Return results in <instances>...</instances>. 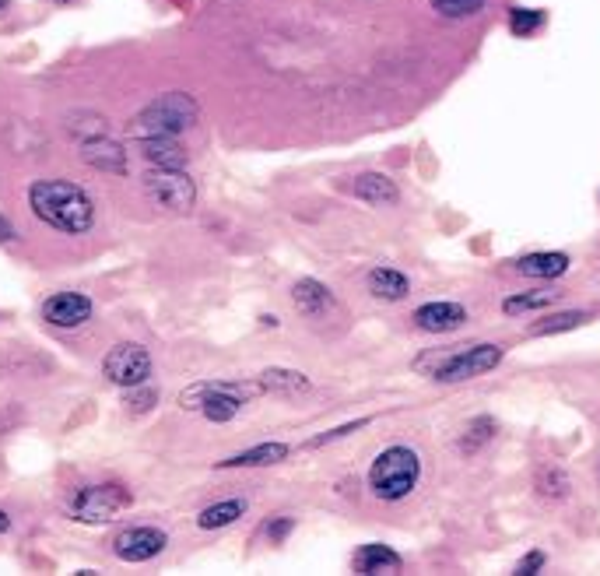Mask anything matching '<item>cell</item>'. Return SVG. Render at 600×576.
Masks as SVG:
<instances>
[{"instance_id":"21","label":"cell","mask_w":600,"mask_h":576,"mask_svg":"<svg viewBox=\"0 0 600 576\" xmlns=\"http://www.w3.org/2000/svg\"><path fill=\"white\" fill-rule=\"evenodd\" d=\"M260 387L271 390V394H306L309 380L302 373H295V369H264Z\"/></svg>"},{"instance_id":"20","label":"cell","mask_w":600,"mask_h":576,"mask_svg":"<svg viewBox=\"0 0 600 576\" xmlns=\"http://www.w3.org/2000/svg\"><path fill=\"white\" fill-rule=\"evenodd\" d=\"M243 513H246V499H225V503H215V506H208V510H200L197 527L200 531H218V527L236 524Z\"/></svg>"},{"instance_id":"31","label":"cell","mask_w":600,"mask_h":576,"mask_svg":"<svg viewBox=\"0 0 600 576\" xmlns=\"http://www.w3.org/2000/svg\"><path fill=\"white\" fill-rule=\"evenodd\" d=\"M4 531H11V517H8L4 510H0V534H4Z\"/></svg>"},{"instance_id":"26","label":"cell","mask_w":600,"mask_h":576,"mask_svg":"<svg viewBox=\"0 0 600 576\" xmlns=\"http://www.w3.org/2000/svg\"><path fill=\"white\" fill-rule=\"evenodd\" d=\"M362 425H369V418H355V422H348V425H337V429H330V432H323V436H316V440H309V447H323V443H330V440L351 436V432L362 429Z\"/></svg>"},{"instance_id":"10","label":"cell","mask_w":600,"mask_h":576,"mask_svg":"<svg viewBox=\"0 0 600 576\" xmlns=\"http://www.w3.org/2000/svg\"><path fill=\"white\" fill-rule=\"evenodd\" d=\"M165 545H169V538H165V531H158V527H130V531L116 534L113 552L116 559L123 562H148L155 559V555H162Z\"/></svg>"},{"instance_id":"9","label":"cell","mask_w":600,"mask_h":576,"mask_svg":"<svg viewBox=\"0 0 600 576\" xmlns=\"http://www.w3.org/2000/svg\"><path fill=\"white\" fill-rule=\"evenodd\" d=\"M92 313H95L92 299L81 296V292H57V296H50L43 303V320L60 327V331H74V327L88 324Z\"/></svg>"},{"instance_id":"2","label":"cell","mask_w":600,"mask_h":576,"mask_svg":"<svg viewBox=\"0 0 600 576\" xmlns=\"http://www.w3.org/2000/svg\"><path fill=\"white\" fill-rule=\"evenodd\" d=\"M422 475V461L411 447H386L383 454L372 461L369 468V489L383 503H397V499L411 496Z\"/></svg>"},{"instance_id":"29","label":"cell","mask_w":600,"mask_h":576,"mask_svg":"<svg viewBox=\"0 0 600 576\" xmlns=\"http://www.w3.org/2000/svg\"><path fill=\"white\" fill-rule=\"evenodd\" d=\"M292 527H295V524H292V517H285V520H274V524L267 527V531H271V538H274V541H281L288 531H292Z\"/></svg>"},{"instance_id":"11","label":"cell","mask_w":600,"mask_h":576,"mask_svg":"<svg viewBox=\"0 0 600 576\" xmlns=\"http://www.w3.org/2000/svg\"><path fill=\"white\" fill-rule=\"evenodd\" d=\"M81 159L88 162L92 169H99V173H113V176H123L127 173V152H123L120 144L109 141V137H88V141H81Z\"/></svg>"},{"instance_id":"5","label":"cell","mask_w":600,"mask_h":576,"mask_svg":"<svg viewBox=\"0 0 600 576\" xmlns=\"http://www.w3.org/2000/svg\"><path fill=\"white\" fill-rule=\"evenodd\" d=\"M130 506V492L123 489V485L116 482H102V485H88V489H81L78 496H74V520H81V524H109V520H116L123 510Z\"/></svg>"},{"instance_id":"18","label":"cell","mask_w":600,"mask_h":576,"mask_svg":"<svg viewBox=\"0 0 600 576\" xmlns=\"http://www.w3.org/2000/svg\"><path fill=\"white\" fill-rule=\"evenodd\" d=\"M285 457V443H260V447L243 450V454L229 457V461H218V468H271V464H281Z\"/></svg>"},{"instance_id":"27","label":"cell","mask_w":600,"mask_h":576,"mask_svg":"<svg viewBox=\"0 0 600 576\" xmlns=\"http://www.w3.org/2000/svg\"><path fill=\"white\" fill-rule=\"evenodd\" d=\"M123 401H127L134 411H148L151 404H155V394H151V390H141V394H127Z\"/></svg>"},{"instance_id":"22","label":"cell","mask_w":600,"mask_h":576,"mask_svg":"<svg viewBox=\"0 0 600 576\" xmlns=\"http://www.w3.org/2000/svg\"><path fill=\"white\" fill-rule=\"evenodd\" d=\"M558 292H527V296H509L506 303H502V313H509V317H516V313H527V310H541V306L555 303Z\"/></svg>"},{"instance_id":"6","label":"cell","mask_w":600,"mask_h":576,"mask_svg":"<svg viewBox=\"0 0 600 576\" xmlns=\"http://www.w3.org/2000/svg\"><path fill=\"white\" fill-rule=\"evenodd\" d=\"M102 376L116 387H144L151 376V355L137 341H120L102 359Z\"/></svg>"},{"instance_id":"25","label":"cell","mask_w":600,"mask_h":576,"mask_svg":"<svg viewBox=\"0 0 600 576\" xmlns=\"http://www.w3.org/2000/svg\"><path fill=\"white\" fill-rule=\"evenodd\" d=\"M541 25H544V11L513 8V15H509V29H513L516 36H530V32H537Z\"/></svg>"},{"instance_id":"4","label":"cell","mask_w":600,"mask_h":576,"mask_svg":"<svg viewBox=\"0 0 600 576\" xmlns=\"http://www.w3.org/2000/svg\"><path fill=\"white\" fill-rule=\"evenodd\" d=\"M197 102L186 92H165L158 99H151L141 113L134 116V134L151 137V134H183L186 127L197 123Z\"/></svg>"},{"instance_id":"24","label":"cell","mask_w":600,"mask_h":576,"mask_svg":"<svg viewBox=\"0 0 600 576\" xmlns=\"http://www.w3.org/2000/svg\"><path fill=\"white\" fill-rule=\"evenodd\" d=\"M443 18H471L485 8V0H429Z\"/></svg>"},{"instance_id":"3","label":"cell","mask_w":600,"mask_h":576,"mask_svg":"<svg viewBox=\"0 0 600 576\" xmlns=\"http://www.w3.org/2000/svg\"><path fill=\"white\" fill-rule=\"evenodd\" d=\"M260 390H264L260 380L257 383H197V387H186L183 394H179V408L200 411V415L211 418V422H229Z\"/></svg>"},{"instance_id":"15","label":"cell","mask_w":600,"mask_h":576,"mask_svg":"<svg viewBox=\"0 0 600 576\" xmlns=\"http://www.w3.org/2000/svg\"><path fill=\"white\" fill-rule=\"evenodd\" d=\"M292 299H295V306H299V313H306V317H323V313H327L330 306H334V296H330V288L320 285V281H313V278L295 281Z\"/></svg>"},{"instance_id":"12","label":"cell","mask_w":600,"mask_h":576,"mask_svg":"<svg viewBox=\"0 0 600 576\" xmlns=\"http://www.w3.org/2000/svg\"><path fill=\"white\" fill-rule=\"evenodd\" d=\"M137 148H141L144 162H151L155 169H183L186 166V148L172 134L137 137Z\"/></svg>"},{"instance_id":"8","label":"cell","mask_w":600,"mask_h":576,"mask_svg":"<svg viewBox=\"0 0 600 576\" xmlns=\"http://www.w3.org/2000/svg\"><path fill=\"white\" fill-rule=\"evenodd\" d=\"M499 362H502V348L499 345H471V348H464V352H450V359L439 366L436 380L464 383V380H474V376L492 373Z\"/></svg>"},{"instance_id":"23","label":"cell","mask_w":600,"mask_h":576,"mask_svg":"<svg viewBox=\"0 0 600 576\" xmlns=\"http://www.w3.org/2000/svg\"><path fill=\"white\" fill-rule=\"evenodd\" d=\"M586 324V313H555V317L541 320V324L530 327V334H562V331H572V327Z\"/></svg>"},{"instance_id":"16","label":"cell","mask_w":600,"mask_h":576,"mask_svg":"<svg viewBox=\"0 0 600 576\" xmlns=\"http://www.w3.org/2000/svg\"><path fill=\"white\" fill-rule=\"evenodd\" d=\"M569 253H527V257L516 260V271L527 274V278H562L569 271Z\"/></svg>"},{"instance_id":"28","label":"cell","mask_w":600,"mask_h":576,"mask_svg":"<svg viewBox=\"0 0 600 576\" xmlns=\"http://www.w3.org/2000/svg\"><path fill=\"white\" fill-rule=\"evenodd\" d=\"M537 569H544V552H530L527 559L516 566V573H523V576H530V573H537Z\"/></svg>"},{"instance_id":"7","label":"cell","mask_w":600,"mask_h":576,"mask_svg":"<svg viewBox=\"0 0 600 576\" xmlns=\"http://www.w3.org/2000/svg\"><path fill=\"white\" fill-rule=\"evenodd\" d=\"M144 194H148L158 208L179 211V215L190 211L193 201H197V187H193V180L183 173V169H155L151 166V173L144 176Z\"/></svg>"},{"instance_id":"1","label":"cell","mask_w":600,"mask_h":576,"mask_svg":"<svg viewBox=\"0 0 600 576\" xmlns=\"http://www.w3.org/2000/svg\"><path fill=\"white\" fill-rule=\"evenodd\" d=\"M29 204L39 222H46L57 232H67V236H81L95 225V204L78 183L36 180L29 187Z\"/></svg>"},{"instance_id":"33","label":"cell","mask_w":600,"mask_h":576,"mask_svg":"<svg viewBox=\"0 0 600 576\" xmlns=\"http://www.w3.org/2000/svg\"><path fill=\"white\" fill-rule=\"evenodd\" d=\"M53 4H71V0H53Z\"/></svg>"},{"instance_id":"14","label":"cell","mask_w":600,"mask_h":576,"mask_svg":"<svg viewBox=\"0 0 600 576\" xmlns=\"http://www.w3.org/2000/svg\"><path fill=\"white\" fill-rule=\"evenodd\" d=\"M355 197L365 204H376V208H393L400 201V190L390 176L383 173H362L355 180Z\"/></svg>"},{"instance_id":"30","label":"cell","mask_w":600,"mask_h":576,"mask_svg":"<svg viewBox=\"0 0 600 576\" xmlns=\"http://www.w3.org/2000/svg\"><path fill=\"white\" fill-rule=\"evenodd\" d=\"M11 239H15V225L0 215V243H11Z\"/></svg>"},{"instance_id":"13","label":"cell","mask_w":600,"mask_h":576,"mask_svg":"<svg viewBox=\"0 0 600 576\" xmlns=\"http://www.w3.org/2000/svg\"><path fill=\"white\" fill-rule=\"evenodd\" d=\"M464 320H467V310L460 303H425L415 310V324L429 334L457 331Z\"/></svg>"},{"instance_id":"19","label":"cell","mask_w":600,"mask_h":576,"mask_svg":"<svg viewBox=\"0 0 600 576\" xmlns=\"http://www.w3.org/2000/svg\"><path fill=\"white\" fill-rule=\"evenodd\" d=\"M411 281L404 278L400 271H393V267H372L369 271V292L376 299H386V303H397V299L408 296Z\"/></svg>"},{"instance_id":"17","label":"cell","mask_w":600,"mask_h":576,"mask_svg":"<svg viewBox=\"0 0 600 576\" xmlns=\"http://www.w3.org/2000/svg\"><path fill=\"white\" fill-rule=\"evenodd\" d=\"M351 566H355V573H397L404 559L390 545H362L351 559Z\"/></svg>"},{"instance_id":"32","label":"cell","mask_w":600,"mask_h":576,"mask_svg":"<svg viewBox=\"0 0 600 576\" xmlns=\"http://www.w3.org/2000/svg\"><path fill=\"white\" fill-rule=\"evenodd\" d=\"M4 8H8V0H0V11H4Z\"/></svg>"}]
</instances>
